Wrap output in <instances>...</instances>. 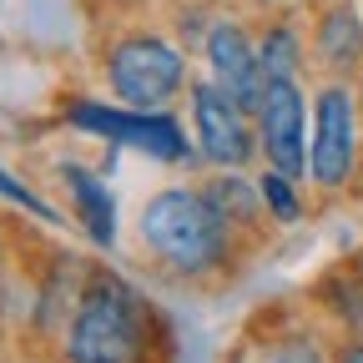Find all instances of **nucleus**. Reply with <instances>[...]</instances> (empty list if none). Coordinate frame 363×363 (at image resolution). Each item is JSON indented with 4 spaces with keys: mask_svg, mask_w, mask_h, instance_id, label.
Returning <instances> with one entry per match:
<instances>
[{
    "mask_svg": "<svg viewBox=\"0 0 363 363\" xmlns=\"http://www.w3.org/2000/svg\"><path fill=\"white\" fill-rule=\"evenodd\" d=\"M257 61H262V76L267 81H293V71L303 61V45H298V35L288 26H272L262 35V45H257Z\"/></svg>",
    "mask_w": 363,
    "mask_h": 363,
    "instance_id": "obj_11",
    "label": "nucleus"
},
{
    "mask_svg": "<svg viewBox=\"0 0 363 363\" xmlns=\"http://www.w3.org/2000/svg\"><path fill=\"white\" fill-rule=\"evenodd\" d=\"M358 162V111L348 86H323L318 91V111H313V147L308 167L318 187H343Z\"/></svg>",
    "mask_w": 363,
    "mask_h": 363,
    "instance_id": "obj_4",
    "label": "nucleus"
},
{
    "mask_svg": "<svg viewBox=\"0 0 363 363\" xmlns=\"http://www.w3.org/2000/svg\"><path fill=\"white\" fill-rule=\"evenodd\" d=\"M267 363H323V358H318V348H313V343H283Z\"/></svg>",
    "mask_w": 363,
    "mask_h": 363,
    "instance_id": "obj_14",
    "label": "nucleus"
},
{
    "mask_svg": "<svg viewBox=\"0 0 363 363\" xmlns=\"http://www.w3.org/2000/svg\"><path fill=\"white\" fill-rule=\"evenodd\" d=\"M343 363H363V343H353V348L343 353Z\"/></svg>",
    "mask_w": 363,
    "mask_h": 363,
    "instance_id": "obj_15",
    "label": "nucleus"
},
{
    "mask_svg": "<svg viewBox=\"0 0 363 363\" xmlns=\"http://www.w3.org/2000/svg\"><path fill=\"white\" fill-rule=\"evenodd\" d=\"M318 61L333 66V71H353L363 61V16L348 6V0H338V6L323 11V21H318Z\"/></svg>",
    "mask_w": 363,
    "mask_h": 363,
    "instance_id": "obj_9",
    "label": "nucleus"
},
{
    "mask_svg": "<svg viewBox=\"0 0 363 363\" xmlns=\"http://www.w3.org/2000/svg\"><path fill=\"white\" fill-rule=\"evenodd\" d=\"M192 121H197V142L212 162L222 167H242L252 157V131H247V111L227 96L217 81H197L192 86Z\"/></svg>",
    "mask_w": 363,
    "mask_h": 363,
    "instance_id": "obj_6",
    "label": "nucleus"
},
{
    "mask_svg": "<svg viewBox=\"0 0 363 363\" xmlns=\"http://www.w3.org/2000/svg\"><path fill=\"white\" fill-rule=\"evenodd\" d=\"M207 61H212V81L233 96L242 111H257L262 106V91H267V76H262V61L252 51V40L238 21H217L207 30Z\"/></svg>",
    "mask_w": 363,
    "mask_h": 363,
    "instance_id": "obj_8",
    "label": "nucleus"
},
{
    "mask_svg": "<svg viewBox=\"0 0 363 363\" xmlns=\"http://www.w3.org/2000/svg\"><path fill=\"white\" fill-rule=\"evenodd\" d=\"M106 71H111V91L131 106V111H157L172 91L182 86L187 66H182V51L157 35H126L111 45L106 56Z\"/></svg>",
    "mask_w": 363,
    "mask_h": 363,
    "instance_id": "obj_3",
    "label": "nucleus"
},
{
    "mask_svg": "<svg viewBox=\"0 0 363 363\" xmlns=\"http://www.w3.org/2000/svg\"><path fill=\"white\" fill-rule=\"evenodd\" d=\"M257 192H262V202L272 207V217H278V222H298V197H293V177H283V172H267V177L257 182Z\"/></svg>",
    "mask_w": 363,
    "mask_h": 363,
    "instance_id": "obj_12",
    "label": "nucleus"
},
{
    "mask_svg": "<svg viewBox=\"0 0 363 363\" xmlns=\"http://www.w3.org/2000/svg\"><path fill=\"white\" fill-rule=\"evenodd\" d=\"M71 121L86 126V131H101L111 142H126L136 152H152L162 162H182L187 157V136L172 116H157V111H116V106H96V101H76L71 106Z\"/></svg>",
    "mask_w": 363,
    "mask_h": 363,
    "instance_id": "obj_5",
    "label": "nucleus"
},
{
    "mask_svg": "<svg viewBox=\"0 0 363 363\" xmlns=\"http://www.w3.org/2000/svg\"><path fill=\"white\" fill-rule=\"evenodd\" d=\"M71 358L76 363H136L142 358V308L136 293L116 278H96L81 298L71 323Z\"/></svg>",
    "mask_w": 363,
    "mask_h": 363,
    "instance_id": "obj_2",
    "label": "nucleus"
},
{
    "mask_svg": "<svg viewBox=\"0 0 363 363\" xmlns=\"http://www.w3.org/2000/svg\"><path fill=\"white\" fill-rule=\"evenodd\" d=\"M257 142L267 152V162L283 177H298L308 167V147H303V91L298 81H267L262 106H257Z\"/></svg>",
    "mask_w": 363,
    "mask_h": 363,
    "instance_id": "obj_7",
    "label": "nucleus"
},
{
    "mask_svg": "<svg viewBox=\"0 0 363 363\" xmlns=\"http://www.w3.org/2000/svg\"><path fill=\"white\" fill-rule=\"evenodd\" d=\"M0 197H11V202H21L26 212H35V217H45V222H56V212H51V207H45V202H35V197H30L26 187H16V182H11L6 172H0Z\"/></svg>",
    "mask_w": 363,
    "mask_h": 363,
    "instance_id": "obj_13",
    "label": "nucleus"
},
{
    "mask_svg": "<svg viewBox=\"0 0 363 363\" xmlns=\"http://www.w3.org/2000/svg\"><path fill=\"white\" fill-rule=\"evenodd\" d=\"M61 177H66V187H71V197H76V212H81V222H86V233L96 238V242H116V207H111V197H106V187L96 177H91L86 167H61Z\"/></svg>",
    "mask_w": 363,
    "mask_h": 363,
    "instance_id": "obj_10",
    "label": "nucleus"
},
{
    "mask_svg": "<svg viewBox=\"0 0 363 363\" xmlns=\"http://www.w3.org/2000/svg\"><path fill=\"white\" fill-rule=\"evenodd\" d=\"M142 238L177 272H207L227 247V212L202 192L167 187L142 207Z\"/></svg>",
    "mask_w": 363,
    "mask_h": 363,
    "instance_id": "obj_1",
    "label": "nucleus"
}]
</instances>
